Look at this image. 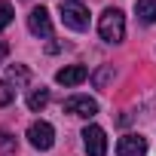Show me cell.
Segmentation results:
<instances>
[{"mask_svg": "<svg viewBox=\"0 0 156 156\" xmlns=\"http://www.w3.org/2000/svg\"><path fill=\"white\" fill-rule=\"evenodd\" d=\"M6 55H9V43H6V40H0V61H3Z\"/></svg>", "mask_w": 156, "mask_h": 156, "instance_id": "obj_16", "label": "cell"}, {"mask_svg": "<svg viewBox=\"0 0 156 156\" xmlns=\"http://www.w3.org/2000/svg\"><path fill=\"white\" fill-rule=\"evenodd\" d=\"M12 150H16V138L0 129V153H12Z\"/></svg>", "mask_w": 156, "mask_h": 156, "instance_id": "obj_13", "label": "cell"}, {"mask_svg": "<svg viewBox=\"0 0 156 156\" xmlns=\"http://www.w3.org/2000/svg\"><path fill=\"white\" fill-rule=\"evenodd\" d=\"M6 83H9V86H16V89L28 86V83H31V70H28V67H22V64H9V67H6Z\"/></svg>", "mask_w": 156, "mask_h": 156, "instance_id": "obj_9", "label": "cell"}, {"mask_svg": "<svg viewBox=\"0 0 156 156\" xmlns=\"http://www.w3.org/2000/svg\"><path fill=\"white\" fill-rule=\"evenodd\" d=\"M135 12L141 25H153L156 22V0H135Z\"/></svg>", "mask_w": 156, "mask_h": 156, "instance_id": "obj_10", "label": "cell"}, {"mask_svg": "<svg viewBox=\"0 0 156 156\" xmlns=\"http://www.w3.org/2000/svg\"><path fill=\"white\" fill-rule=\"evenodd\" d=\"M98 34H101L104 43H122V37H126V16H122V9L107 6L101 12V19H98Z\"/></svg>", "mask_w": 156, "mask_h": 156, "instance_id": "obj_1", "label": "cell"}, {"mask_svg": "<svg viewBox=\"0 0 156 156\" xmlns=\"http://www.w3.org/2000/svg\"><path fill=\"white\" fill-rule=\"evenodd\" d=\"M64 113H70V116H95L98 113V101L95 98H89V95H70L67 101H64Z\"/></svg>", "mask_w": 156, "mask_h": 156, "instance_id": "obj_5", "label": "cell"}, {"mask_svg": "<svg viewBox=\"0 0 156 156\" xmlns=\"http://www.w3.org/2000/svg\"><path fill=\"white\" fill-rule=\"evenodd\" d=\"M116 153L119 156H147V138H141V135H122L116 141Z\"/></svg>", "mask_w": 156, "mask_h": 156, "instance_id": "obj_7", "label": "cell"}, {"mask_svg": "<svg viewBox=\"0 0 156 156\" xmlns=\"http://www.w3.org/2000/svg\"><path fill=\"white\" fill-rule=\"evenodd\" d=\"M12 16H16V9H12V3H6V0H0V31H3V28H9V25H12Z\"/></svg>", "mask_w": 156, "mask_h": 156, "instance_id": "obj_12", "label": "cell"}, {"mask_svg": "<svg viewBox=\"0 0 156 156\" xmlns=\"http://www.w3.org/2000/svg\"><path fill=\"white\" fill-rule=\"evenodd\" d=\"M12 95H16V92H12V86L0 80V107H6V104L12 101Z\"/></svg>", "mask_w": 156, "mask_h": 156, "instance_id": "obj_14", "label": "cell"}, {"mask_svg": "<svg viewBox=\"0 0 156 156\" xmlns=\"http://www.w3.org/2000/svg\"><path fill=\"white\" fill-rule=\"evenodd\" d=\"M28 141H31V147H37V150H52V144H55V129H52L49 122L37 119V122H31V129H28Z\"/></svg>", "mask_w": 156, "mask_h": 156, "instance_id": "obj_4", "label": "cell"}, {"mask_svg": "<svg viewBox=\"0 0 156 156\" xmlns=\"http://www.w3.org/2000/svg\"><path fill=\"white\" fill-rule=\"evenodd\" d=\"M86 76H89L86 64H67V67H61L55 73V83H61V86H80Z\"/></svg>", "mask_w": 156, "mask_h": 156, "instance_id": "obj_8", "label": "cell"}, {"mask_svg": "<svg viewBox=\"0 0 156 156\" xmlns=\"http://www.w3.org/2000/svg\"><path fill=\"white\" fill-rule=\"evenodd\" d=\"M58 12H61V22L70 31H86L89 28V9L83 6V0H61Z\"/></svg>", "mask_w": 156, "mask_h": 156, "instance_id": "obj_2", "label": "cell"}, {"mask_svg": "<svg viewBox=\"0 0 156 156\" xmlns=\"http://www.w3.org/2000/svg\"><path fill=\"white\" fill-rule=\"evenodd\" d=\"M28 31L34 34V37H52V19H49V12L43 9V6H34L31 9V16H28Z\"/></svg>", "mask_w": 156, "mask_h": 156, "instance_id": "obj_6", "label": "cell"}, {"mask_svg": "<svg viewBox=\"0 0 156 156\" xmlns=\"http://www.w3.org/2000/svg\"><path fill=\"white\" fill-rule=\"evenodd\" d=\"M46 104H49V89H43V86H40V89H34V92L28 95V107H31L34 113H37V110H43Z\"/></svg>", "mask_w": 156, "mask_h": 156, "instance_id": "obj_11", "label": "cell"}, {"mask_svg": "<svg viewBox=\"0 0 156 156\" xmlns=\"http://www.w3.org/2000/svg\"><path fill=\"white\" fill-rule=\"evenodd\" d=\"M110 76H113V67H101V70H98V73L92 76V83H95V86L101 89V86H104V83L110 80Z\"/></svg>", "mask_w": 156, "mask_h": 156, "instance_id": "obj_15", "label": "cell"}, {"mask_svg": "<svg viewBox=\"0 0 156 156\" xmlns=\"http://www.w3.org/2000/svg\"><path fill=\"white\" fill-rule=\"evenodd\" d=\"M83 147H86V153L89 156H107V135H104V129L101 126H86L83 129Z\"/></svg>", "mask_w": 156, "mask_h": 156, "instance_id": "obj_3", "label": "cell"}]
</instances>
